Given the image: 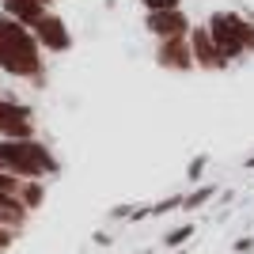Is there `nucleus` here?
I'll return each mask as SVG.
<instances>
[{
	"mask_svg": "<svg viewBox=\"0 0 254 254\" xmlns=\"http://www.w3.org/2000/svg\"><path fill=\"white\" fill-rule=\"evenodd\" d=\"M216 193V186H197V190H190L186 197H182V209H197V205H205Z\"/></svg>",
	"mask_w": 254,
	"mask_h": 254,
	"instance_id": "obj_11",
	"label": "nucleus"
},
{
	"mask_svg": "<svg viewBox=\"0 0 254 254\" xmlns=\"http://www.w3.org/2000/svg\"><path fill=\"white\" fill-rule=\"evenodd\" d=\"M19 201H23V209H27V212L42 209V201H46V182H38V179H27V182L19 186Z\"/></svg>",
	"mask_w": 254,
	"mask_h": 254,
	"instance_id": "obj_10",
	"label": "nucleus"
},
{
	"mask_svg": "<svg viewBox=\"0 0 254 254\" xmlns=\"http://www.w3.org/2000/svg\"><path fill=\"white\" fill-rule=\"evenodd\" d=\"M11 239H15V228H0V251H8Z\"/></svg>",
	"mask_w": 254,
	"mask_h": 254,
	"instance_id": "obj_16",
	"label": "nucleus"
},
{
	"mask_svg": "<svg viewBox=\"0 0 254 254\" xmlns=\"http://www.w3.org/2000/svg\"><path fill=\"white\" fill-rule=\"evenodd\" d=\"M156 64L163 72H193V53H190V38L182 34V38H159L156 42Z\"/></svg>",
	"mask_w": 254,
	"mask_h": 254,
	"instance_id": "obj_8",
	"label": "nucleus"
},
{
	"mask_svg": "<svg viewBox=\"0 0 254 254\" xmlns=\"http://www.w3.org/2000/svg\"><path fill=\"white\" fill-rule=\"evenodd\" d=\"M190 235H193V224H182V228H175V232L163 235V243H167V247H182Z\"/></svg>",
	"mask_w": 254,
	"mask_h": 254,
	"instance_id": "obj_12",
	"label": "nucleus"
},
{
	"mask_svg": "<svg viewBox=\"0 0 254 254\" xmlns=\"http://www.w3.org/2000/svg\"><path fill=\"white\" fill-rule=\"evenodd\" d=\"M193 19L186 15V8H167V11H144V31L152 38H182V34H190Z\"/></svg>",
	"mask_w": 254,
	"mask_h": 254,
	"instance_id": "obj_6",
	"label": "nucleus"
},
{
	"mask_svg": "<svg viewBox=\"0 0 254 254\" xmlns=\"http://www.w3.org/2000/svg\"><path fill=\"white\" fill-rule=\"evenodd\" d=\"M186 38H190L193 68H201V72H228V68H232V64L220 57V50H216V42H212V34H209V27H205V19L193 23Z\"/></svg>",
	"mask_w": 254,
	"mask_h": 254,
	"instance_id": "obj_5",
	"label": "nucleus"
},
{
	"mask_svg": "<svg viewBox=\"0 0 254 254\" xmlns=\"http://www.w3.org/2000/svg\"><path fill=\"white\" fill-rule=\"evenodd\" d=\"M31 137H38L34 110L27 103H15V99L0 95V140H31Z\"/></svg>",
	"mask_w": 254,
	"mask_h": 254,
	"instance_id": "obj_4",
	"label": "nucleus"
},
{
	"mask_svg": "<svg viewBox=\"0 0 254 254\" xmlns=\"http://www.w3.org/2000/svg\"><path fill=\"white\" fill-rule=\"evenodd\" d=\"M0 167L11 171L15 179H53L57 171H61V159L53 156V148L46 140L31 137V140H0Z\"/></svg>",
	"mask_w": 254,
	"mask_h": 254,
	"instance_id": "obj_2",
	"label": "nucleus"
},
{
	"mask_svg": "<svg viewBox=\"0 0 254 254\" xmlns=\"http://www.w3.org/2000/svg\"><path fill=\"white\" fill-rule=\"evenodd\" d=\"M144 11H167V8H182V0H140Z\"/></svg>",
	"mask_w": 254,
	"mask_h": 254,
	"instance_id": "obj_14",
	"label": "nucleus"
},
{
	"mask_svg": "<svg viewBox=\"0 0 254 254\" xmlns=\"http://www.w3.org/2000/svg\"><path fill=\"white\" fill-rule=\"evenodd\" d=\"M205 163H209V159H205V156L190 159V171H186V175H190V182H197V179H201V171H205Z\"/></svg>",
	"mask_w": 254,
	"mask_h": 254,
	"instance_id": "obj_15",
	"label": "nucleus"
},
{
	"mask_svg": "<svg viewBox=\"0 0 254 254\" xmlns=\"http://www.w3.org/2000/svg\"><path fill=\"white\" fill-rule=\"evenodd\" d=\"M0 72L15 76V80H31L34 87H46V53L34 31L8 19L4 11H0Z\"/></svg>",
	"mask_w": 254,
	"mask_h": 254,
	"instance_id": "obj_1",
	"label": "nucleus"
},
{
	"mask_svg": "<svg viewBox=\"0 0 254 254\" xmlns=\"http://www.w3.org/2000/svg\"><path fill=\"white\" fill-rule=\"evenodd\" d=\"M34 38L42 46V53H68L72 50V31L57 11H46L42 19L34 23Z\"/></svg>",
	"mask_w": 254,
	"mask_h": 254,
	"instance_id": "obj_7",
	"label": "nucleus"
},
{
	"mask_svg": "<svg viewBox=\"0 0 254 254\" xmlns=\"http://www.w3.org/2000/svg\"><path fill=\"white\" fill-rule=\"evenodd\" d=\"M0 11H4L8 19H15V23H23V27L34 31V23L53 8H42V4H34V0H0Z\"/></svg>",
	"mask_w": 254,
	"mask_h": 254,
	"instance_id": "obj_9",
	"label": "nucleus"
},
{
	"mask_svg": "<svg viewBox=\"0 0 254 254\" xmlns=\"http://www.w3.org/2000/svg\"><path fill=\"white\" fill-rule=\"evenodd\" d=\"M34 4H42V8H53V0H34Z\"/></svg>",
	"mask_w": 254,
	"mask_h": 254,
	"instance_id": "obj_18",
	"label": "nucleus"
},
{
	"mask_svg": "<svg viewBox=\"0 0 254 254\" xmlns=\"http://www.w3.org/2000/svg\"><path fill=\"white\" fill-rule=\"evenodd\" d=\"M19 186H23V179H15L11 171H4V167H0V190H4V193H11V197H19Z\"/></svg>",
	"mask_w": 254,
	"mask_h": 254,
	"instance_id": "obj_13",
	"label": "nucleus"
},
{
	"mask_svg": "<svg viewBox=\"0 0 254 254\" xmlns=\"http://www.w3.org/2000/svg\"><path fill=\"white\" fill-rule=\"evenodd\" d=\"M205 27H209L212 42H216V50H220V57L228 64H239L243 57H251V53H247L251 15H243V11H235V8H220L205 19Z\"/></svg>",
	"mask_w": 254,
	"mask_h": 254,
	"instance_id": "obj_3",
	"label": "nucleus"
},
{
	"mask_svg": "<svg viewBox=\"0 0 254 254\" xmlns=\"http://www.w3.org/2000/svg\"><path fill=\"white\" fill-rule=\"evenodd\" d=\"M247 53L254 57V15H251V31H247Z\"/></svg>",
	"mask_w": 254,
	"mask_h": 254,
	"instance_id": "obj_17",
	"label": "nucleus"
}]
</instances>
